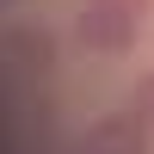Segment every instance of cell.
<instances>
[{
    "instance_id": "obj_1",
    "label": "cell",
    "mask_w": 154,
    "mask_h": 154,
    "mask_svg": "<svg viewBox=\"0 0 154 154\" xmlns=\"http://www.w3.org/2000/svg\"><path fill=\"white\" fill-rule=\"evenodd\" d=\"M136 25H142V19L111 12V6H93V0H86V12L74 19V43L93 49V56H123V49H136V37H142Z\"/></svg>"
},
{
    "instance_id": "obj_2",
    "label": "cell",
    "mask_w": 154,
    "mask_h": 154,
    "mask_svg": "<svg viewBox=\"0 0 154 154\" xmlns=\"http://www.w3.org/2000/svg\"><path fill=\"white\" fill-rule=\"evenodd\" d=\"M86 154H148V123L136 111H111L86 130Z\"/></svg>"
},
{
    "instance_id": "obj_3",
    "label": "cell",
    "mask_w": 154,
    "mask_h": 154,
    "mask_svg": "<svg viewBox=\"0 0 154 154\" xmlns=\"http://www.w3.org/2000/svg\"><path fill=\"white\" fill-rule=\"evenodd\" d=\"M6 56L19 62L31 80H37V74H49V68H56V37H49V31H37V25H19V31L6 37Z\"/></svg>"
},
{
    "instance_id": "obj_4",
    "label": "cell",
    "mask_w": 154,
    "mask_h": 154,
    "mask_svg": "<svg viewBox=\"0 0 154 154\" xmlns=\"http://www.w3.org/2000/svg\"><path fill=\"white\" fill-rule=\"evenodd\" d=\"M136 117H142V123H154V74H142V80H136Z\"/></svg>"
},
{
    "instance_id": "obj_5",
    "label": "cell",
    "mask_w": 154,
    "mask_h": 154,
    "mask_svg": "<svg viewBox=\"0 0 154 154\" xmlns=\"http://www.w3.org/2000/svg\"><path fill=\"white\" fill-rule=\"evenodd\" d=\"M93 6H111V12H130V19H148L154 0H93Z\"/></svg>"
}]
</instances>
